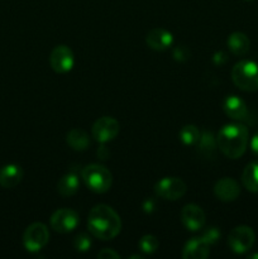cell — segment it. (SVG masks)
Listing matches in <instances>:
<instances>
[{
	"label": "cell",
	"instance_id": "7c38bea8",
	"mask_svg": "<svg viewBox=\"0 0 258 259\" xmlns=\"http://www.w3.org/2000/svg\"><path fill=\"white\" fill-rule=\"evenodd\" d=\"M214 192L217 197L222 201H234L240 195V187L235 180L230 177H224L215 184Z\"/></svg>",
	"mask_w": 258,
	"mask_h": 259
},
{
	"label": "cell",
	"instance_id": "30bf717a",
	"mask_svg": "<svg viewBox=\"0 0 258 259\" xmlns=\"http://www.w3.org/2000/svg\"><path fill=\"white\" fill-rule=\"evenodd\" d=\"M73 62H75L73 53L72 51H71V48L67 47V46H57V47L53 48V51L51 52L50 63L51 67H52L53 71H56V72H68V71L73 67Z\"/></svg>",
	"mask_w": 258,
	"mask_h": 259
},
{
	"label": "cell",
	"instance_id": "d4e9b609",
	"mask_svg": "<svg viewBox=\"0 0 258 259\" xmlns=\"http://www.w3.org/2000/svg\"><path fill=\"white\" fill-rule=\"evenodd\" d=\"M202 237H204L205 240H206V242L211 245V244H214L218 239H219L220 233L217 228H209V229L205 232V234L202 235Z\"/></svg>",
	"mask_w": 258,
	"mask_h": 259
},
{
	"label": "cell",
	"instance_id": "4316f807",
	"mask_svg": "<svg viewBox=\"0 0 258 259\" xmlns=\"http://www.w3.org/2000/svg\"><path fill=\"white\" fill-rule=\"evenodd\" d=\"M250 148H252L253 153L258 156V133L253 136L252 141H250Z\"/></svg>",
	"mask_w": 258,
	"mask_h": 259
},
{
	"label": "cell",
	"instance_id": "83f0119b",
	"mask_svg": "<svg viewBox=\"0 0 258 259\" xmlns=\"http://www.w3.org/2000/svg\"><path fill=\"white\" fill-rule=\"evenodd\" d=\"M249 258H258V254H252V255H249Z\"/></svg>",
	"mask_w": 258,
	"mask_h": 259
},
{
	"label": "cell",
	"instance_id": "ac0fdd59",
	"mask_svg": "<svg viewBox=\"0 0 258 259\" xmlns=\"http://www.w3.org/2000/svg\"><path fill=\"white\" fill-rule=\"evenodd\" d=\"M78 186H80V182H78L77 176L73 174H67L61 177L60 181L57 182V191L65 197L72 196L77 192Z\"/></svg>",
	"mask_w": 258,
	"mask_h": 259
},
{
	"label": "cell",
	"instance_id": "e0dca14e",
	"mask_svg": "<svg viewBox=\"0 0 258 259\" xmlns=\"http://www.w3.org/2000/svg\"><path fill=\"white\" fill-rule=\"evenodd\" d=\"M228 47L234 55L243 56L249 51L250 42L249 38L240 32H234L228 37Z\"/></svg>",
	"mask_w": 258,
	"mask_h": 259
},
{
	"label": "cell",
	"instance_id": "cb8c5ba5",
	"mask_svg": "<svg viewBox=\"0 0 258 259\" xmlns=\"http://www.w3.org/2000/svg\"><path fill=\"white\" fill-rule=\"evenodd\" d=\"M91 247V239L86 233H81L76 237L75 239V248L80 252H86L90 249Z\"/></svg>",
	"mask_w": 258,
	"mask_h": 259
},
{
	"label": "cell",
	"instance_id": "ffe728a7",
	"mask_svg": "<svg viewBox=\"0 0 258 259\" xmlns=\"http://www.w3.org/2000/svg\"><path fill=\"white\" fill-rule=\"evenodd\" d=\"M67 143L72 147L75 151H83L90 146V139L85 131L80 128L71 129L67 133Z\"/></svg>",
	"mask_w": 258,
	"mask_h": 259
},
{
	"label": "cell",
	"instance_id": "8fae6325",
	"mask_svg": "<svg viewBox=\"0 0 258 259\" xmlns=\"http://www.w3.org/2000/svg\"><path fill=\"white\" fill-rule=\"evenodd\" d=\"M181 220L189 230L196 232L205 224V212L200 206L195 204H189L184 206L181 211Z\"/></svg>",
	"mask_w": 258,
	"mask_h": 259
},
{
	"label": "cell",
	"instance_id": "8992f818",
	"mask_svg": "<svg viewBox=\"0 0 258 259\" xmlns=\"http://www.w3.org/2000/svg\"><path fill=\"white\" fill-rule=\"evenodd\" d=\"M50 239L47 227L42 223H33L25 229L23 234V244L28 252H38L42 249Z\"/></svg>",
	"mask_w": 258,
	"mask_h": 259
},
{
	"label": "cell",
	"instance_id": "3957f363",
	"mask_svg": "<svg viewBox=\"0 0 258 259\" xmlns=\"http://www.w3.org/2000/svg\"><path fill=\"white\" fill-rule=\"evenodd\" d=\"M232 80L240 90L253 93L258 90V63L244 60L238 62L232 70Z\"/></svg>",
	"mask_w": 258,
	"mask_h": 259
},
{
	"label": "cell",
	"instance_id": "277c9868",
	"mask_svg": "<svg viewBox=\"0 0 258 259\" xmlns=\"http://www.w3.org/2000/svg\"><path fill=\"white\" fill-rule=\"evenodd\" d=\"M82 179L86 186L94 192L104 194L111 187L113 177L110 171L101 164H89L82 169Z\"/></svg>",
	"mask_w": 258,
	"mask_h": 259
},
{
	"label": "cell",
	"instance_id": "6da1fadb",
	"mask_svg": "<svg viewBox=\"0 0 258 259\" xmlns=\"http://www.w3.org/2000/svg\"><path fill=\"white\" fill-rule=\"evenodd\" d=\"M88 228L89 232L95 238L101 240H110L120 232L121 222L113 207L100 204L93 207L89 212Z\"/></svg>",
	"mask_w": 258,
	"mask_h": 259
},
{
	"label": "cell",
	"instance_id": "7a4b0ae2",
	"mask_svg": "<svg viewBox=\"0 0 258 259\" xmlns=\"http://www.w3.org/2000/svg\"><path fill=\"white\" fill-rule=\"evenodd\" d=\"M218 147L228 158L237 159L245 152L248 144V131L242 124H228L218 133Z\"/></svg>",
	"mask_w": 258,
	"mask_h": 259
},
{
	"label": "cell",
	"instance_id": "52a82bcc",
	"mask_svg": "<svg viewBox=\"0 0 258 259\" xmlns=\"http://www.w3.org/2000/svg\"><path fill=\"white\" fill-rule=\"evenodd\" d=\"M186 184L179 177H164L154 186L157 196L164 200H179L186 192Z\"/></svg>",
	"mask_w": 258,
	"mask_h": 259
},
{
	"label": "cell",
	"instance_id": "d6986e66",
	"mask_svg": "<svg viewBox=\"0 0 258 259\" xmlns=\"http://www.w3.org/2000/svg\"><path fill=\"white\" fill-rule=\"evenodd\" d=\"M242 181L245 189L250 192H258V162H250L244 168Z\"/></svg>",
	"mask_w": 258,
	"mask_h": 259
},
{
	"label": "cell",
	"instance_id": "9c48e42d",
	"mask_svg": "<svg viewBox=\"0 0 258 259\" xmlns=\"http://www.w3.org/2000/svg\"><path fill=\"white\" fill-rule=\"evenodd\" d=\"M78 215L72 209H60L51 217V227L58 233H70L77 227Z\"/></svg>",
	"mask_w": 258,
	"mask_h": 259
},
{
	"label": "cell",
	"instance_id": "5bb4252c",
	"mask_svg": "<svg viewBox=\"0 0 258 259\" xmlns=\"http://www.w3.org/2000/svg\"><path fill=\"white\" fill-rule=\"evenodd\" d=\"M146 42L152 50L164 51L172 45L174 37L168 30L163 29V28H154L147 34Z\"/></svg>",
	"mask_w": 258,
	"mask_h": 259
},
{
	"label": "cell",
	"instance_id": "2e32d148",
	"mask_svg": "<svg viewBox=\"0 0 258 259\" xmlns=\"http://www.w3.org/2000/svg\"><path fill=\"white\" fill-rule=\"evenodd\" d=\"M23 179V169L18 164H7L0 168V186L13 189Z\"/></svg>",
	"mask_w": 258,
	"mask_h": 259
},
{
	"label": "cell",
	"instance_id": "ba28073f",
	"mask_svg": "<svg viewBox=\"0 0 258 259\" xmlns=\"http://www.w3.org/2000/svg\"><path fill=\"white\" fill-rule=\"evenodd\" d=\"M119 125L118 121L111 116H103V118L98 119L93 125V136L100 143H106L110 142L118 136Z\"/></svg>",
	"mask_w": 258,
	"mask_h": 259
},
{
	"label": "cell",
	"instance_id": "5b68a950",
	"mask_svg": "<svg viewBox=\"0 0 258 259\" xmlns=\"http://www.w3.org/2000/svg\"><path fill=\"white\" fill-rule=\"evenodd\" d=\"M255 240V234L252 228L247 225H240L234 228L228 237V244L230 249L238 254L248 252L253 247Z\"/></svg>",
	"mask_w": 258,
	"mask_h": 259
},
{
	"label": "cell",
	"instance_id": "44dd1931",
	"mask_svg": "<svg viewBox=\"0 0 258 259\" xmlns=\"http://www.w3.org/2000/svg\"><path fill=\"white\" fill-rule=\"evenodd\" d=\"M200 131L197 129V126L195 125H185L184 128L180 131V139H181V142L184 144H187V146H190V144H195L197 143V141H199L200 138Z\"/></svg>",
	"mask_w": 258,
	"mask_h": 259
},
{
	"label": "cell",
	"instance_id": "603a6c76",
	"mask_svg": "<svg viewBox=\"0 0 258 259\" xmlns=\"http://www.w3.org/2000/svg\"><path fill=\"white\" fill-rule=\"evenodd\" d=\"M138 245L142 252L146 253V254H152V253H154L158 249L159 243L158 239L156 237H153V235H144V237H142L139 239Z\"/></svg>",
	"mask_w": 258,
	"mask_h": 259
},
{
	"label": "cell",
	"instance_id": "4fadbf2b",
	"mask_svg": "<svg viewBox=\"0 0 258 259\" xmlns=\"http://www.w3.org/2000/svg\"><path fill=\"white\" fill-rule=\"evenodd\" d=\"M210 253V244L204 237L192 238L186 243L182 252L185 259H205Z\"/></svg>",
	"mask_w": 258,
	"mask_h": 259
},
{
	"label": "cell",
	"instance_id": "9a60e30c",
	"mask_svg": "<svg viewBox=\"0 0 258 259\" xmlns=\"http://www.w3.org/2000/svg\"><path fill=\"white\" fill-rule=\"evenodd\" d=\"M223 109L229 118L234 120H244L248 116V109L239 96H228L223 103Z\"/></svg>",
	"mask_w": 258,
	"mask_h": 259
},
{
	"label": "cell",
	"instance_id": "484cf974",
	"mask_svg": "<svg viewBox=\"0 0 258 259\" xmlns=\"http://www.w3.org/2000/svg\"><path fill=\"white\" fill-rule=\"evenodd\" d=\"M98 258L100 259H116L120 258L119 253H116L114 249H109V248H105L101 252L98 253Z\"/></svg>",
	"mask_w": 258,
	"mask_h": 259
},
{
	"label": "cell",
	"instance_id": "7402d4cb",
	"mask_svg": "<svg viewBox=\"0 0 258 259\" xmlns=\"http://www.w3.org/2000/svg\"><path fill=\"white\" fill-rule=\"evenodd\" d=\"M197 144H199L200 152L202 154H205V156L211 154L215 149V139L212 137V134L209 133V132H204V133L200 134Z\"/></svg>",
	"mask_w": 258,
	"mask_h": 259
}]
</instances>
